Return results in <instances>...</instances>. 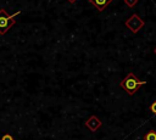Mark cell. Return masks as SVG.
<instances>
[{
	"label": "cell",
	"instance_id": "cell-1",
	"mask_svg": "<svg viewBox=\"0 0 156 140\" xmlns=\"http://www.w3.org/2000/svg\"><path fill=\"white\" fill-rule=\"evenodd\" d=\"M144 84H146V82L145 80H143V82H140L136 77H135V74L134 73H128L127 74V77L119 83V86L121 88H123L129 95H133L141 85H144Z\"/></svg>",
	"mask_w": 156,
	"mask_h": 140
},
{
	"label": "cell",
	"instance_id": "cell-2",
	"mask_svg": "<svg viewBox=\"0 0 156 140\" xmlns=\"http://www.w3.org/2000/svg\"><path fill=\"white\" fill-rule=\"evenodd\" d=\"M20 13L16 12L13 15H9L4 9L0 10V34H5L15 23V17Z\"/></svg>",
	"mask_w": 156,
	"mask_h": 140
},
{
	"label": "cell",
	"instance_id": "cell-3",
	"mask_svg": "<svg viewBox=\"0 0 156 140\" xmlns=\"http://www.w3.org/2000/svg\"><path fill=\"white\" fill-rule=\"evenodd\" d=\"M126 26L132 30V32H138L143 26H144V22L138 17V15H133L127 22H126Z\"/></svg>",
	"mask_w": 156,
	"mask_h": 140
},
{
	"label": "cell",
	"instance_id": "cell-4",
	"mask_svg": "<svg viewBox=\"0 0 156 140\" xmlns=\"http://www.w3.org/2000/svg\"><path fill=\"white\" fill-rule=\"evenodd\" d=\"M85 124H87V127H88L90 130L94 131V130H96V129L101 125V122H100L95 116H93V117H90V118L85 122Z\"/></svg>",
	"mask_w": 156,
	"mask_h": 140
},
{
	"label": "cell",
	"instance_id": "cell-5",
	"mask_svg": "<svg viewBox=\"0 0 156 140\" xmlns=\"http://www.w3.org/2000/svg\"><path fill=\"white\" fill-rule=\"evenodd\" d=\"M90 2H93L95 6H96V9L99 10V11H102L112 0H89Z\"/></svg>",
	"mask_w": 156,
	"mask_h": 140
},
{
	"label": "cell",
	"instance_id": "cell-6",
	"mask_svg": "<svg viewBox=\"0 0 156 140\" xmlns=\"http://www.w3.org/2000/svg\"><path fill=\"white\" fill-rule=\"evenodd\" d=\"M144 140H156V131L155 130H149L144 135Z\"/></svg>",
	"mask_w": 156,
	"mask_h": 140
},
{
	"label": "cell",
	"instance_id": "cell-7",
	"mask_svg": "<svg viewBox=\"0 0 156 140\" xmlns=\"http://www.w3.org/2000/svg\"><path fill=\"white\" fill-rule=\"evenodd\" d=\"M150 110H151V112L154 113V114H156V100L151 103V106H150Z\"/></svg>",
	"mask_w": 156,
	"mask_h": 140
},
{
	"label": "cell",
	"instance_id": "cell-8",
	"mask_svg": "<svg viewBox=\"0 0 156 140\" xmlns=\"http://www.w3.org/2000/svg\"><path fill=\"white\" fill-rule=\"evenodd\" d=\"M1 140H13V138H12L10 134H5V135L1 138Z\"/></svg>",
	"mask_w": 156,
	"mask_h": 140
},
{
	"label": "cell",
	"instance_id": "cell-9",
	"mask_svg": "<svg viewBox=\"0 0 156 140\" xmlns=\"http://www.w3.org/2000/svg\"><path fill=\"white\" fill-rule=\"evenodd\" d=\"M69 1H71V2H74V1H76V0H69Z\"/></svg>",
	"mask_w": 156,
	"mask_h": 140
}]
</instances>
